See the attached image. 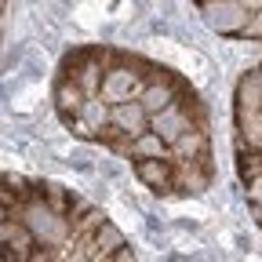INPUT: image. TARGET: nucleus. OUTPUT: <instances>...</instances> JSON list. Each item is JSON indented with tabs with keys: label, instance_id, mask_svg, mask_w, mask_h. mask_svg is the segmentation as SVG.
I'll return each mask as SVG.
<instances>
[{
	"label": "nucleus",
	"instance_id": "obj_1",
	"mask_svg": "<svg viewBox=\"0 0 262 262\" xmlns=\"http://www.w3.org/2000/svg\"><path fill=\"white\" fill-rule=\"evenodd\" d=\"M204 15V22L219 33V37H237V33L244 29L251 8L244 4V0H204V4H196Z\"/></svg>",
	"mask_w": 262,
	"mask_h": 262
},
{
	"label": "nucleus",
	"instance_id": "obj_2",
	"mask_svg": "<svg viewBox=\"0 0 262 262\" xmlns=\"http://www.w3.org/2000/svg\"><path fill=\"white\" fill-rule=\"evenodd\" d=\"M135 175L153 193H164V196L175 193V160L171 157H142V160H135Z\"/></svg>",
	"mask_w": 262,
	"mask_h": 262
},
{
	"label": "nucleus",
	"instance_id": "obj_3",
	"mask_svg": "<svg viewBox=\"0 0 262 262\" xmlns=\"http://www.w3.org/2000/svg\"><path fill=\"white\" fill-rule=\"evenodd\" d=\"M237 40H258V44H262V8H255V11L248 15L244 29L237 33Z\"/></svg>",
	"mask_w": 262,
	"mask_h": 262
},
{
	"label": "nucleus",
	"instance_id": "obj_4",
	"mask_svg": "<svg viewBox=\"0 0 262 262\" xmlns=\"http://www.w3.org/2000/svg\"><path fill=\"white\" fill-rule=\"evenodd\" d=\"M255 222H258V226H262V219H255Z\"/></svg>",
	"mask_w": 262,
	"mask_h": 262
}]
</instances>
